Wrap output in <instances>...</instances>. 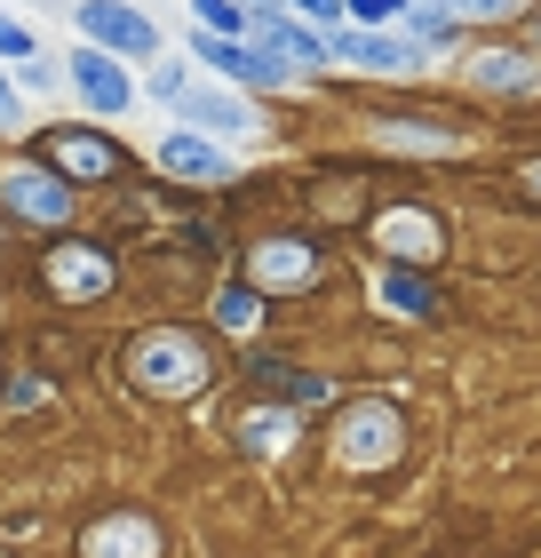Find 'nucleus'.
I'll return each instance as SVG.
<instances>
[{
	"instance_id": "f8f14e48",
	"label": "nucleus",
	"mask_w": 541,
	"mask_h": 558,
	"mask_svg": "<svg viewBox=\"0 0 541 558\" xmlns=\"http://www.w3.org/2000/svg\"><path fill=\"white\" fill-rule=\"evenodd\" d=\"M160 168L168 175H199V184H223V175H231V160H223L208 136H168L160 144Z\"/></svg>"
},
{
	"instance_id": "aec40b11",
	"label": "nucleus",
	"mask_w": 541,
	"mask_h": 558,
	"mask_svg": "<svg viewBox=\"0 0 541 558\" xmlns=\"http://www.w3.org/2000/svg\"><path fill=\"white\" fill-rule=\"evenodd\" d=\"M192 9H199V16H208V24H216V33H239V9H231V0H192Z\"/></svg>"
},
{
	"instance_id": "9b49d317",
	"label": "nucleus",
	"mask_w": 541,
	"mask_h": 558,
	"mask_svg": "<svg viewBox=\"0 0 541 558\" xmlns=\"http://www.w3.org/2000/svg\"><path fill=\"white\" fill-rule=\"evenodd\" d=\"M72 81H81V96H88L96 112H120L127 96H136V88H127V72H112V57H96V48L72 57Z\"/></svg>"
},
{
	"instance_id": "b1692460",
	"label": "nucleus",
	"mask_w": 541,
	"mask_h": 558,
	"mask_svg": "<svg viewBox=\"0 0 541 558\" xmlns=\"http://www.w3.org/2000/svg\"><path fill=\"white\" fill-rule=\"evenodd\" d=\"M518 184H526V192L541 199V160H526V168H518Z\"/></svg>"
},
{
	"instance_id": "39448f33",
	"label": "nucleus",
	"mask_w": 541,
	"mask_h": 558,
	"mask_svg": "<svg viewBox=\"0 0 541 558\" xmlns=\"http://www.w3.org/2000/svg\"><path fill=\"white\" fill-rule=\"evenodd\" d=\"M81 24L96 40H112V48H127V57H151L160 48V33H151V16H136V9H120V0H81Z\"/></svg>"
},
{
	"instance_id": "1a4fd4ad",
	"label": "nucleus",
	"mask_w": 541,
	"mask_h": 558,
	"mask_svg": "<svg viewBox=\"0 0 541 558\" xmlns=\"http://www.w3.org/2000/svg\"><path fill=\"white\" fill-rule=\"evenodd\" d=\"M374 247H382V256H415V264H430V256H438V223L415 216V208H391V216L374 223Z\"/></svg>"
},
{
	"instance_id": "0eeeda50",
	"label": "nucleus",
	"mask_w": 541,
	"mask_h": 558,
	"mask_svg": "<svg viewBox=\"0 0 541 558\" xmlns=\"http://www.w3.org/2000/svg\"><path fill=\"white\" fill-rule=\"evenodd\" d=\"M151 550H160V535H151V519H136V511H120V519L81 535V558H151Z\"/></svg>"
},
{
	"instance_id": "a211bd4d",
	"label": "nucleus",
	"mask_w": 541,
	"mask_h": 558,
	"mask_svg": "<svg viewBox=\"0 0 541 558\" xmlns=\"http://www.w3.org/2000/svg\"><path fill=\"white\" fill-rule=\"evenodd\" d=\"M478 81H485V88H533V64L509 57V48H485V57H478Z\"/></svg>"
},
{
	"instance_id": "f3484780",
	"label": "nucleus",
	"mask_w": 541,
	"mask_h": 558,
	"mask_svg": "<svg viewBox=\"0 0 541 558\" xmlns=\"http://www.w3.org/2000/svg\"><path fill=\"white\" fill-rule=\"evenodd\" d=\"M382 303H398V312H438V295H430V279H415V271H382Z\"/></svg>"
},
{
	"instance_id": "20e7f679",
	"label": "nucleus",
	"mask_w": 541,
	"mask_h": 558,
	"mask_svg": "<svg viewBox=\"0 0 541 558\" xmlns=\"http://www.w3.org/2000/svg\"><path fill=\"white\" fill-rule=\"evenodd\" d=\"M0 199H9L16 216H33V223H64L72 216V192L57 184V175H40V168H9L0 175Z\"/></svg>"
},
{
	"instance_id": "6ab92c4d",
	"label": "nucleus",
	"mask_w": 541,
	"mask_h": 558,
	"mask_svg": "<svg viewBox=\"0 0 541 558\" xmlns=\"http://www.w3.org/2000/svg\"><path fill=\"white\" fill-rule=\"evenodd\" d=\"M216 319L231 327V336H247V327L263 319V295H255V288H223V295H216Z\"/></svg>"
},
{
	"instance_id": "dca6fc26",
	"label": "nucleus",
	"mask_w": 541,
	"mask_h": 558,
	"mask_svg": "<svg viewBox=\"0 0 541 558\" xmlns=\"http://www.w3.org/2000/svg\"><path fill=\"white\" fill-rule=\"evenodd\" d=\"M255 391H271V399H303V408L334 399V384H319V375H287V367H263V360H255Z\"/></svg>"
},
{
	"instance_id": "a878e982",
	"label": "nucleus",
	"mask_w": 541,
	"mask_h": 558,
	"mask_svg": "<svg viewBox=\"0 0 541 558\" xmlns=\"http://www.w3.org/2000/svg\"><path fill=\"white\" fill-rule=\"evenodd\" d=\"M462 9H478V16H502V9H509V0H462Z\"/></svg>"
},
{
	"instance_id": "2eb2a0df",
	"label": "nucleus",
	"mask_w": 541,
	"mask_h": 558,
	"mask_svg": "<svg viewBox=\"0 0 541 558\" xmlns=\"http://www.w3.org/2000/svg\"><path fill=\"white\" fill-rule=\"evenodd\" d=\"M398 16H406V40H454V0H398Z\"/></svg>"
},
{
	"instance_id": "9d476101",
	"label": "nucleus",
	"mask_w": 541,
	"mask_h": 558,
	"mask_svg": "<svg viewBox=\"0 0 541 558\" xmlns=\"http://www.w3.org/2000/svg\"><path fill=\"white\" fill-rule=\"evenodd\" d=\"M311 279H319V256L303 240H271L255 256V288H311Z\"/></svg>"
},
{
	"instance_id": "412c9836",
	"label": "nucleus",
	"mask_w": 541,
	"mask_h": 558,
	"mask_svg": "<svg viewBox=\"0 0 541 558\" xmlns=\"http://www.w3.org/2000/svg\"><path fill=\"white\" fill-rule=\"evenodd\" d=\"M0 57H33V33H24V24H9V16H0Z\"/></svg>"
},
{
	"instance_id": "4be33fe9",
	"label": "nucleus",
	"mask_w": 541,
	"mask_h": 558,
	"mask_svg": "<svg viewBox=\"0 0 541 558\" xmlns=\"http://www.w3.org/2000/svg\"><path fill=\"white\" fill-rule=\"evenodd\" d=\"M351 16H358V24H391L398 0H351Z\"/></svg>"
},
{
	"instance_id": "ddd939ff",
	"label": "nucleus",
	"mask_w": 541,
	"mask_h": 558,
	"mask_svg": "<svg viewBox=\"0 0 541 558\" xmlns=\"http://www.w3.org/2000/svg\"><path fill=\"white\" fill-rule=\"evenodd\" d=\"M175 105H184V120H192V129H216V136H247V112L231 105L223 88H184Z\"/></svg>"
},
{
	"instance_id": "4468645a",
	"label": "nucleus",
	"mask_w": 541,
	"mask_h": 558,
	"mask_svg": "<svg viewBox=\"0 0 541 558\" xmlns=\"http://www.w3.org/2000/svg\"><path fill=\"white\" fill-rule=\"evenodd\" d=\"M48 151H57V168H64V175H120V151H112V144H96V136H57Z\"/></svg>"
},
{
	"instance_id": "f257e3e1",
	"label": "nucleus",
	"mask_w": 541,
	"mask_h": 558,
	"mask_svg": "<svg viewBox=\"0 0 541 558\" xmlns=\"http://www.w3.org/2000/svg\"><path fill=\"white\" fill-rule=\"evenodd\" d=\"M127 375L151 391V399H184L208 384V351H199L192 336H175V327H160V336H144L136 351H127Z\"/></svg>"
},
{
	"instance_id": "6e6552de",
	"label": "nucleus",
	"mask_w": 541,
	"mask_h": 558,
	"mask_svg": "<svg viewBox=\"0 0 541 558\" xmlns=\"http://www.w3.org/2000/svg\"><path fill=\"white\" fill-rule=\"evenodd\" d=\"M48 288L57 295H104L112 288L104 247H57V256H48Z\"/></svg>"
},
{
	"instance_id": "f03ea898",
	"label": "nucleus",
	"mask_w": 541,
	"mask_h": 558,
	"mask_svg": "<svg viewBox=\"0 0 541 558\" xmlns=\"http://www.w3.org/2000/svg\"><path fill=\"white\" fill-rule=\"evenodd\" d=\"M398 454V415L391 408H351L343 415V463L351 471H382Z\"/></svg>"
},
{
	"instance_id": "423d86ee",
	"label": "nucleus",
	"mask_w": 541,
	"mask_h": 558,
	"mask_svg": "<svg viewBox=\"0 0 541 558\" xmlns=\"http://www.w3.org/2000/svg\"><path fill=\"white\" fill-rule=\"evenodd\" d=\"M327 48L351 57V64H367V72H415L422 64V40H406V33H391V40L382 33H334Z\"/></svg>"
},
{
	"instance_id": "393cba45",
	"label": "nucleus",
	"mask_w": 541,
	"mask_h": 558,
	"mask_svg": "<svg viewBox=\"0 0 541 558\" xmlns=\"http://www.w3.org/2000/svg\"><path fill=\"white\" fill-rule=\"evenodd\" d=\"M16 112V88H9V72H0V120H9Z\"/></svg>"
},
{
	"instance_id": "7ed1b4c3",
	"label": "nucleus",
	"mask_w": 541,
	"mask_h": 558,
	"mask_svg": "<svg viewBox=\"0 0 541 558\" xmlns=\"http://www.w3.org/2000/svg\"><path fill=\"white\" fill-rule=\"evenodd\" d=\"M199 64H216L231 72V81H247V88H287V57H271L263 40L239 48V40H199Z\"/></svg>"
},
{
	"instance_id": "5701e85b",
	"label": "nucleus",
	"mask_w": 541,
	"mask_h": 558,
	"mask_svg": "<svg viewBox=\"0 0 541 558\" xmlns=\"http://www.w3.org/2000/svg\"><path fill=\"white\" fill-rule=\"evenodd\" d=\"M303 16H319V24H334V9H343V0H295Z\"/></svg>"
}]
</instances>
